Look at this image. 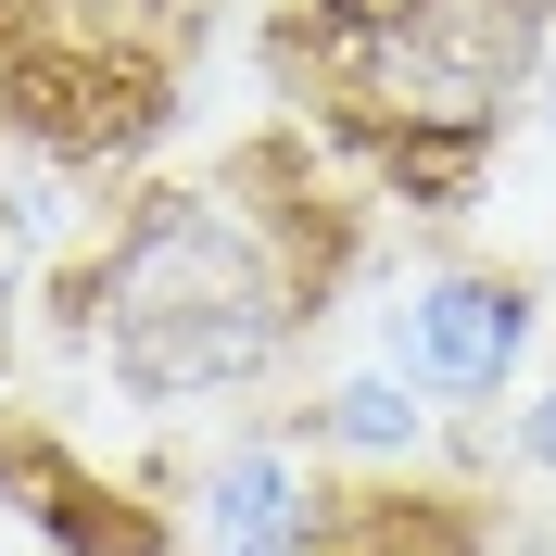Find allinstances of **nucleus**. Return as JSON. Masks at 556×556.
<instances>
[{"label":"nucleus","instance_id":"nucleus-1","mask_svg":"<svg viewBox=\"0 0 556 556\" xmlns=\"http://www.w3.org/2000/svg\"><path fill=\"white\" fill-rule=\"evenodd\" d=\"M342 291V215L304 177L253 152V165L139 190L89 266H76V354L102 367L114 405L190 417L228 392H266L304 329Z\"/></svg>","mask_w":556,"mask_h":556},{"label":"nucleus","instance_id":"nucleus-2","mask_svg":"<svg viewBox=\"0 0 556 556\" xmlns=\"http://www.w3.org/2000/svg\"><path fill=\"white\" fill-rule=\"evenodd\" d=\"M291 51H304L316 102L367 139V165L417 215H455L506 114H531L556 0H354V13H304Z\"/></svg>","mask_w":556,"mask_h":556},{"label":"nucleus","instance_id":"nucleus-3","mask_svg":"<svg viewBox=\"0 0 556 556\" xmlns=\"http://www.w3.org/2000/svg\"><path fill=\"white\" fill-rule=\"evenodd\" d=\"M544 354V291L506 266H430L380 304V367H405L430 405H506L519 367Z\"/></svg>","mask_w":556,"mask_h":556},{"label":"nucleus","instance_id":"nucleus-4","mask_svg":"<svg viewBox=\"0 0 556 556\" xmlns=\"http://www.w3.org/2000/svg\"><path fill=\"white\" fill-rule=\"evenodd\" d=\"M190 556H316L329 531V493H316L304 443H278V430H241V443H215L190 468Z\"/></svg>","mask_w":556,"mask_h":556},{"label":"nucleus","instance_id":"nucleus-5","mask_svg":"<svg viewBox=\"0 0 556 556\" xmlns=\"http://www.w3.org/2000/svg\"><path fill=\"white\" fill-rule=\"evenodd\" d=\"M291 443H304V455H342V468H417V455L443 443V405H430L405 367H342V380L304 392Z\"/></svg>","mask_w":556,"mask_h":556},{"label":"nucleus","instance_id":"nucleus-6","mask_svg":"<svg viewBox=\"0 0 556 556\" xmlns=\"http://www.w3.org/2000/svg\"><path fill=\"white\" fill-rule=\"evenodd\" d=\"M506 455H519L531 481H556V367H544V392L519 405V430H506Z\"/></svg>","mask_w":556,"mask_h":556},{"label":"nucleus","instance_id":"nucleus-7","mask_svg":"<svg viewBox=\"0 0 556 556\" xmlns=\"http://www.w3.org/2000/svg\"><path fill=\"white\" fill-rule=\"evenodd\" d=\"M531 127H544V152H556V51H544V76H531Z\"/></svg>","mask_w":556,"mask_h":556},{"label":"nucleus","instance_id":"nucleus-8","mask_svg":"<svg viewBox=\"0 0 556 556\" xmlns=\"http://www.w3.org/2000/svg\"><path fill=\"white\" fill-rule=\"evenodd\" d=\"M304 13H354V0H304Z\"/></svg>","mask_w":556,"mask_h":556}]
</instances>
